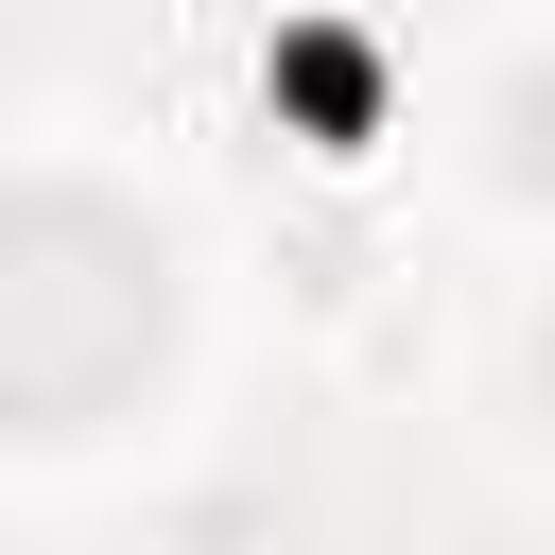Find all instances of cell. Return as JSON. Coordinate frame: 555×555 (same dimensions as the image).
<instances>
[{"mask_svg": "<svg viewBox=\"0 0 555 555\" xmlns=\"http://www.w3.org/2000/svg\"><path fill=\"white\" fill-rule=\"evenodd\" d=\"M173 364V243L104 173H0V434H104Z\"/></svg>", "mask_w": 555, "mask_h": 555, "instance_id": "1", "label": "cell"}]
</instances>
